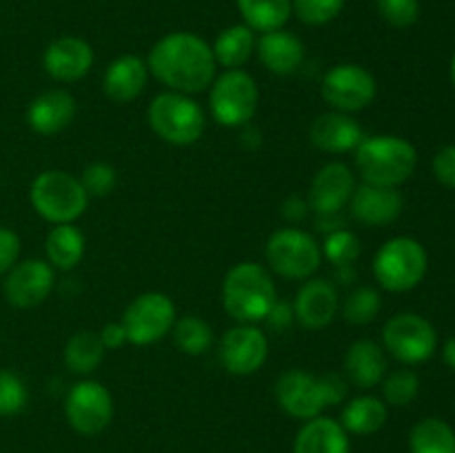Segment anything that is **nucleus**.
<instances>
[{
  "mask_svg": "<svg viewBox=\"0 0 455 453\" xmlns=\"http://www.w3.org/2000/svg\"><path fill=\"white\" fill-rule=\"evenodd\" d=\"M296 322V315H293V305L287 300H275V305L271 306V311L267 314L265 324L275 333H284L291 324Z\"/></svg>",
  "mask_w": 455,
  "mask_h": 453,
  "instance_id": "79ce46f5",
  "label": "nucleus"
},
{
  "mask_svg": "<svg viewBox=\"0 0 455 453\" xmlns=\"http://www.w3.org/2000/svg\"><path fill=\"white\" fill-rule=\"evenodd\" d=\"M296 322L307 331H323L340 314V293L327 278H309L300 284L293 298Z\"/></svg>",
  "mask_w": 455,
  "mask_h": 453,
  "instance_id": "f3484780",
  "label": "nucleus"
},
{
  "mask_svg": "<svg viewBox=\"0 0 455 453\" xmlns=\"http://www.w3.org/2000/svg\"><path fill=\"white\" fill-rule=\"evenodd\" d=\"M65 417L78 435H100L114 420V395L102 382L80 378L65 395Z\"/></svg>",
  "mask_w": 455,
  "mask_h": 453,
  "instance_id": "ddd939ff",
  "label": "nucleus"
},
{
  "mask_svg": "<svg viewBox=\"0 0 455 453\" xmlns=\"http://www.w3.org/2000/svg\"><path fill=\"white\" fill-rule=\"evenodd\" d=\"M176 320V302L167 293L145 291L129 302L120 322L127 331L129 345L149 346L167 338Z\"/></svg>",
  "mask_w": 455,
  "mask_h": 453,
  "instance_id": "9b49d317",
  "label": "nucleus"
},
{
  "mask_svg": "<svg viewBox=\"0 0 455 453\" xmlns=\"http://www.w3.org/2000/svg\"><path fill=\"white\" fill-rule=\"evenodd\" d=\"M382 349L403 367H416L438 351V331L425 315L403 311L391 315L382 327Z\"/></svg>",
  "mask_w": 455,
  "mask_h": 453,
  "instance_id": "9d476101",
  "label": "nucleus"
},
{
  "mask_svg": "<svg viewBox=\"0 0 455 453\" xmlns=\"http://www.w3.org/2000/svg\"><path fill=\"white\" fill-rule=\"evenodd\" d=\"M382 311V293L373 287H355L340 298V314L347 324L364 327L373 322Z\"/></svg>",
  "mask_w": 455,
  "mask_h": 453,
  "instance_id": "473e14b6",
  "label": "nucleus"
},
{
  "mask_svg": "<svg viewBox=\"0 0 455 453\" xmlns=\"http://www.w3.org/2000/svg\"><path fill=\"white\" fill-rule=\"evenodd\" d=\"M373 278L389 293H407L422 284L429 271V253L420 240L411 235H395L373 256Z\"/></svg>",
  "mask_w": 455,
  "mask_h": 453,
  "instance_id": "0eeeda50",
  "label": "nucleus"
},
{
  "mask_svg": "<svg viewBox=\"0 0 455 453\" xmlns=\"http://www.w3.org/2000/svg\"><path fill=\"white\" fill-rule=\"evenodd\" d=\"M307 213H309V203L302 195L293 194L289 198H284L283 204H280V216L284 218V222H289L293 226L305 220Z\"/></svg>",
  "mask_w": 455,
  "mask_h": 453,
  "instance_id": "37998d69",
  "label": "nucleus"
},
{
  "mask_svg": "<svg viewBox=\"0 0 455 453\" xmlns=\"http://www.w3.org/2000/svg\"><path fill=\"white\" fill-rule=\"evenodd\" d=\"M291 453H351V435L342 429L340 420L323 413L302 422Z\"/></svg>",
  "mask_w": 455,
  "mask_h": 453,
  "instance_id": "393cba45",
  "label": "nucleus"
},
{
  "mask_svg": "<svg viewBox=\"0 0 455 453\" xmlns=\"http://www.w3.org/2000/svg\"><path fill=\"white\" fill-rule=\"evenodd\" d=\"M29 402V391L20 376L0 369V416H18Z\"/></svg>",
  "mask_w": 455,
  "mask_h": 453,
  "instance_id": "4c0bfd02",
  "label": "nucleus"
},
{
  "mask_svg": "<svg viewBox=\"0 0 455 453\" xmlns=\"http://www.w3.org/2000/svg\"><path fill=\"white\" fill-rule=\"evenodd\" d=\"M364 129L351 114L342 111H324L311 123L309 142L318 151L329 155H345L358 149L364 140Z\"/></svg>",
  "mask_w": 455,
  "mask_h": 453,
  "instance_id": "aec40b11",
  "label": "nucleus"
},
{
  "mask_svg": "<svg viewBox=\"0 0 455 453\" xmlns=\"http://www.w3.org/2000/svg\"><path fill=\"white\" fill-rule=\"evenodd\" d=\"M78 178L83 182L84 191H87L89 200L107 198L116 189V185H118V171H116V167L109 163H102V160L89 163Z\"/></svg>",
  "mask_w": 455,
  "mask_h": 453,
  "instance_id": "e433bc0d",
  "label": "nucleus"
},
{
  "mask_svg": "<svg viewBox=\"0 0 455 453\" xmlns=\"http://www.w3.org/2000/svg\"><path fill=\"white\" fill-rule=\"evenodd\" d=\"M256 31L249 29L244 22L225 27L212 44L216 65L222 69H243L256 53Z\"/></svg>",
  "mask_w": 455,
  "mask_h": 453,
  "instance_id": "bb28decb",
  "label": "nucleus"
},
{
  "mask_svg": "<svg viewBox=\"0 0 455 453\" xmlns=\"http://www.w3.org/2000/svg\"><path fill=\"white\" fill-rule=\"evenodd\" d=\"M418 167V149L394 133L364 136L354 151V171L367 185L398 187L411 180Z\"/></svg>",
  "mask_w": 455,
  "mask_h": 453,
  "instance_id": "20e7f679",
  "label": "nucleus"
},
{
  "mask_svg": "<svg viewBox=\"0 0 455 453\" xmlns=\"http://www.w3.org/2000/svg\"><path fill=\"white\" fill-rule=\"evenodd\" d=\"M376 9L387 25L407 29L420 18V0H376Z\"/></svg>",
  "mask_w": 455,
  "mask_h": 453,
  "instance_id": "58836bf2",
  "label": "nucleus"
},
{
  "mask_svg": "<svg viewBox=\"0 0 455 453\" xmlns=\"http://www.w3.org/2000/svg\"><path fill=\"white\" fill-rule=\"evenodd\" d=\"M151 74L145 58L136 53H124L109 62L102 76V91L116 105H129L142 96Z\"/></svg>",
  "mask_w": 455,
  "mask_h": 453,
  "instance_id": "5701e85b",
  "label": "nucleus"
},
{
  "mask_svg": "<svg viewBox=\"0 0 455 453\" xmlns=\"http://www.w3.org/2000/svg\"><path fill=\"white\" fill-rule=\"evenodd\" d=\"M387 369H389V360L380 342L371 338H360L347 346L345 358H342V376L355 389L371 391L373 386H380Z\"/></svg>",
  "mask_w": 455,
  "mask_h": 453,
  "instance_id": "412c9836",
  "label": "nucleus"
},
{
  "mask_svg": "<svg viewBox=\"0 0 455 453\" xmlns=\"http://www.w3.org/2000/svg\"><path fill=\"white\" fill-rule=\"evenodd\" d=\"M320 249H323V260L331 262L336 269H345V266L355 265L360 253H363L360 238L354 231L345 229V226L329 231L323 242H320Z\"/></svg>",
  "mask_w": 455,
  "mask_h": 453,
  "instance_id": "f704fd0d",
  "label": "nucleus"
},
{
  "mask_svg": "<svg viewBox=\"0 0 455 453\" xmlns=\"http://www.w3.org/2000/svg\"><path fill=\"white\" fill-rule=\"evenodd\" d=\"M98 336H100L102 345H105L107 351H116V349H120V346L129 345L127 331H124V327L120 320H116V322H107L105 327L98 331Z\"/></svg>",
  "mask_w": 455,
  "mask_h": 453,
  "instance_id": "c03bdc74",
  "label": "nucleus"
},
{
  "mask_svg": "<svg viewBox=\"0 0 455 453\" xmlns=\"http://www.w3.org/2000/svg\"><path fill=\"white\" fill-rule=\"evenodd\" d=\"M320 96L331 111L354 115L376 100V76L358 62H340L324 71L320 80Z\"/></svg>",
  "mask_w": 455,
  "mask_h": 453,
  "instance_id": "f8f14e48",
  "label": "nucleus"
},
{
  "mask_svg": "<svg viewBox=\"0 0 455 453\" xmlns=\"http://www.w3.org/2000/svg\"><path fill=\"white\" fill-rule=\"evenodd\" d=\"M78 114L74 93L67 89H49L36 96L27 107V124L38 136H58L74 123Z\"/></svg>",
  "mask_w": 455,
  "mask_h": 453,
  "instance_id": "4be33fe9",
  "label": "nucleus"
},
{
  "mask_svg": "<svg viewBox=\"0 0 455 453\" xmlns=\"http://www.w3.org/2000/svg\"><path fill=\"white\" fill-rule=\"evenodd\" d=\"M147 124L163 142L173 147H189L203 138L207 129V111L180 91H160L147 107Z\"/></svg>",
  "mask_w": 455,
  "mask_h": 453,
  "instance_id": "39448f33",
  "label": "nucleus"
},
{
  "mask_svg": "<svg viewBox=\"0 0 455 453\" xmlns=\"http://www.w3.org/2000/svg\"><path fill=\"white\" fill-rule=\"evenodd\" d=\"M347 0H291L293 16L307 27H324L336 20Z\"/></svg>",
  "mask_w": 455,
  "mask_h": 453,
  "instance_id": "c9c22d12",
  "label": "nucleus"
},
{
  "mask_svg": "<svg viewBox=\"0 0 455 453\" xmlns=\"http://www.w3.org/2000/svg\"><path fill=\"white\" fill-rule=\"evenodd\" d=\"M380 391L387 407H409L420 393V378L409 367L394 369L387 371L385 380L380 382Z\"/></svg>",
  "mask_w": 455,
  "mask_h": 453,
  "instance_id": "72a5a7b5",
  "label": "nucleus"
},
{
  "mask_svg": "<svg viewBox=\"0 0 455 453\" xmlns=\"http://www.w3.org/2000/svg\"><path fill=\"white\" fill-rule=\"evenodd\" d=\"M267 358L269 338L258 324H234L218 342V360L231 376H253L265 367Z\"/></svg>",
  "mask_w": 455,
  "mask_h": 453,
  "instance_id": "4468645a",
  "label": "nucleus"
},
{
  "mask_svg": "<svg viewBox=\"0 0 455 453\" xmlns=\"http://www.w3.org/2000/svg\"><path fill=\"white\" fill-rule=\"evenodd\" d=\"M240 18L256 34L284 29L293 16L291 0H235Z\"/></svg>",
  "mask_w": 455,
  "mask_h": 453,
  "instance_id": "c756f323",
  "label": "nucleus"
},
{
  "mask_svg": "<svg viewBox=\"0 0 455 453\" xmlns=\"http://www.w3.org/2000/svg\"><path fill=\"white\" fill-rule=\"evenodd\" d=\"M20 235L9 226H0V275L7 274L20 260Z\"/></svg>",
  "mask_w": 455,
  "mask_h": 453,
  "instance_id": "ea45409f",
  "label": "nucleus"
},
{
  "mask_svg": "<svg viewBox=\"0 0 455 453\" xmlns=\"http://www.w3.org/2000/svg\"><path fill=\"white\" fill-rule=\"evenodd\" d=\"M449 74H451V84L455 87V52H453V58H451V65H449Z\"/></svg>",
  "mask_w": 455,
  "mask_h": 453,
  "instance_id": "49530a36",
  "label": "nucleus"
},
{
  "mask_svg": "<svg viewBox=\"0 0 455 453\" xmlns=\"http://www.w3.org/2000/svg\"><path fill=\"white\" fill-rule=\"evenodd\" d=\"M355 187H358V176L354 169L342 160H331L311 178L309 191L305 195L309 211H314L318 218L338 216L342 209L349 207Z\"/></svg>",
  "mask_w": 455,
  "mask_h": 453,
  "instance_id": "dca6fc26",
  "label": "nucleus"
},
{
  "mask_svg": "<svg viewBox=\"0 0 455 453\" xmlns=\"http://www.w3.org/2000/svg\"><path fill=\"white\" fill-rule=\"evenodd\" d=\"M256 56L269 74L291 76L305 62V44L287 29L267 31L256 40Z\"/></svg>",
  "mask_w": 455,
  "mask_h": 453,
  "instance_id": "b1692460",
  "label": "nucleus"
},
{
  "mask_svg": "<svg viewBox=\"0 0 455 453\" xmlns=\"http://www.w3.org/2000/svg\"><path fill=\"white\" fill-rule=\"evenodd\" d=\"M173 342H176L178 349L185 355H191V358H198V355H204L213 345V329L212 324L207 322L200 315H180L176 320L172 329Z\"/></svg>",
  "mask_w": 455,
  "mask_h": 453,
  "instance_id": "2f4dec72",
  "label": "nucleus"
},
{
  "mask_svg": "<svg viewBox=\"0 0 455 453\" xmlns=\"http://www.w3.org/2000/svg\"><path fill=\"white\" fill-rule=\"evenodd\" d=\"M278 407L293 420L307 422L329 407H338L349 398V382L342 373H315L305 369H287L274 385Z\"/></svg>",
  "mask_w": 455,
  "mask_h": 453,
  "instance_id": "f03ea898",
  "label": "nucleus"
},
{
  "mask_svg": "<svg viewBox=\"0 0 455 453\" xmlns=\"http://www.w3.org/2000/svg\"><path fill=\"white\" fill-rule=\"evenodd\" d=\"M96 53L80 36H60L52 40L43 53V69L52 80L62 84L78 83L92 71Z\"/></svg>",
  "mask_w": 455,
  "mask_h": 453,
  "instance_id": "a211bd4d",
  "label": "nucleus"
},
{
  "mask_svg": "<svg viewBox=\"0 0 455 453\" xmlns=\"http://www.w3.org/2000/svg\"><path fill=\"white\" fill-rule=\"evenodd\" d=\"M434 176L447 189L455 191V145H447L434 155Z\"/></svg>",
  "mask_w": 455,
  "mask_h": 453,
  "instance_id": "a19ab883",
  "label": "nucleus"
},
{
  "mask_svg": "<svg viewBox=\"0 0 455 453\" xmlns=\"http://www.w3.org/2000/svg\"><path fill=\"white\" fill-rule=\"evenodd\" d=\"M338 420L349 435H373L389 420V407L380 395L360 393L342 402Z\"/></svg>",
  "mask_w": 455,
  "mask_h": 453,
  "instance_id": "a878e982",
  "label": "nucleus"
},
{
  "mask_svg": "<svg viewBox=\"0 0 455 453\" xmlns=\"http://www.w3.org/2000/svg\"><path fill=\"white\" fill-rule=\"evenodd\" d=\"M29 203L49 225H76L89 207V195L78 176L62 169H44L31 180Z\"/></svg>",
  "mask_w": 455,
  "mask_h": 453,
  "instance_id": "423d86ee",
  "label": "nucleus"
},
{
  "mask_svg": "<svg viewBox=\"0 0 455 453\" xmlns=\"http://www.w3.org/2000/svg\"><path fill=\"white\" fill-rule=\"evenodd\" d=\"M267 269L284 280L314 278L323 266V249L320 242L300 226H280L267 238L265 244Z\"/></svg>",
  "mask_w": 455,
  "mask_h": 453,
  "instance_id": "6e6552de",
  "label": "nucleus"
},
{
  "mask_svg": "<svg viewBox=\"0 0 455 453\" xmlns=\"http://www.w3.org/2000/svg\"><path fill=\"white\" fill-rule=\"evenodd\" d=\"M105 345H102L98 331L92 329H80V331L71 333V338L67 340L65 349H62V362L69 369L74 376L89 378L100 362L105 360Z\"/></svg>",
  "mask_w": 455,
  "mask_h": 453,
  "instance_id": "c85d7f7f",
  "label": "nucleus"
},
{
  "mask_svg": "<svg viewBox=\"0 0 455 453\" xmlns=\"http://www.w3.org/2000/svg\"><path fill=\"white\" fill-rule=\"evenodd\" d=\"M87 240L76 225H53L44 238V256L56 271H74L83 262Z\"/></svg>",
  "mask_w": 455,
  "mask_h": 453,
  "instance_id": "cd10ccee",
  "label": "nucleus"
},
{
  "mask_svg": "<svg viewBox=\"0 0 455 453\" xmlns=\"http://www.w3.org/2000/svg\"><path fill=\"white\" fill-rule=\"evenodd\" d=\"M443 360L449 369H453L455 371V336L449 338V340L443 345Z\"/></svg>",
  "mask_w": 455,
  "mask_h": 453,
  "instance_id": "a18cd8bd",
  "label": "nucleus"
},
{
  "mask_svg": "<svg viewBox=\"0 0 455 453\" xmlns=\"http://www.w3.org/2000/svg\"><path fill=\"white\" fill-rule=\"evenodd\" d=\"M404 209V195L398 187H378L360 182L349 200V211L364 226L394 225Z\"/></svg>",
  "mask_w": 455,
  "mask_h": 453,
  "instance_id": "6ab92c4d",
  "label": "nucleus"
},
{
  "mask_svg": "<svg viewBox=\"0 0 455 453\" xmlns=\"http://www.w3.org/2000/svg\"><path fill=\"white\" fill-rule=\"evenodd\" d=\"M56 287V269L43 258L18 260L4 274V300L16 309H34L52 296Z\"/></svg>",
  "mask_w": 455,
  "mask_h": 453,
  "instance_id": "2eb2a0df",
  "label": "nucleus"
},
{
  "mask_svg": "<svg viewBox=\"0 0 455 453\" xmlns=\"http://www.w3.org/2000/svg\"><path fill=\"white\" fill-rule=\"evenodd\" d=\"M145 60L149 74L164 89L187 96L207 91L218 76L212 44L191 31H172L156 40Z\"/></svg>",
  "mask_w": 455,
  "mask_h": 453,
  "instance_id": "f257e3e1",
  "label": "nucleus"
},
{
  "mask_svg": "<svg viewBox=\"0 0 455 453\" xmlns=\"http://www.w3.org/2000/svg\"><path fill=\"white\" fill-rule=\"evenodd\" d=\"M260 107V89L256 78L244 69H225L209 87V114L216 124L243 129L256 118Z\"/></svg>",
  "mask_w": 455,
  "mask_h": 453,
  "instance_id": "1a4fd4ad",
  "label": "nucleus"
},
{
  "mask_svg": "<svg viewBox=\"0 0 455 453\" xmlns=\"http://www.w3.org/2000/svg\"><path fill=\"white\" fill-rule=\"evenodd\" d=\"M220 300L222 309L235 324H260L278 300V289L265 265L247 260L227 271Z\"/></svg>",
  "mask_w": 455,
  "mask_h": 453,
  "instance_id": "7ed1b4c3",
  "label": "nucleus"
},
{
  "mask_svg": "<svg viewBox=\"0 0 455 453\" xmlns=\"http://www.w3.org/2000/svg\"><path fill=\"white\" fill-rule=\"evenodd\" d=\"M411 453H455V431L443 417H422L409 433Z\"/></svg>",
  "mask_w": 455,
  "mask_h": 453,
  "instance_id": "7c9ffc66",
  "label": "nucleus"
}]
</instances>
